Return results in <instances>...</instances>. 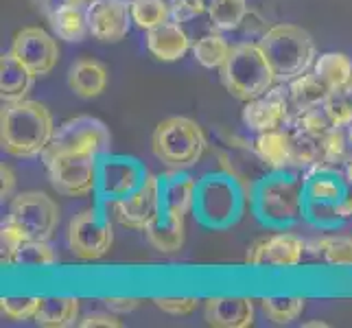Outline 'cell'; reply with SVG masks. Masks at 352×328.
I'll return each mask as SVG.
<instances>
[{"label": "cell", "mask_w": 352, "mask_h": 328, "mask_svg": "<svg viewBox=\"0 0 352 328\" xmlns=\"http://www.w3.org/2000/svg\"><path fill=\"white\" fill-rule=\"evenodd\" d=\"M250 208L270 230H287L305 219L302 171H267L250 188Z\"/></svg>", "instance_id": "obj_1"}, {"label": "cell", "mask_w": 352, "mask_h": 328, "mask_svg": "<svg viewBox=\"0 0 352 328\" xmlns=\"http://www.w3.org/2000/svg\"><path fill=\"white\" fill-rule=\"evenodd\" d=\"M55 129L51 112L40 101L22 99L0 109V147L14 157H42Z\"/></svg>", "instance_id": "obj_2"}, {"label": "cell", "mask_w": 352, "mask_h": 328, "mask_svg": "<svg viewBox=\"0 0 352 328\" xmlns=\"http://www.w3.org/2000/svg\"><path fill=\"white\" fill-rule=\"evenodd\" d=\"M248 201L250 190L243 184V179L230 168L226 171L221 168V171H210L197 179L192 215L197 223L219 232L241 221Z\"/></svg>", "instance_id": "obj_3"}, {"label": "cell", "mask_w": 352, "mask_h": 328, "mask_svg": "<svg viewBox=\"0 0 352 328\" xmlns=\"http://www.w3.org/2000/svg\"><path fill=\"white\" fill-rule=\"evenodd\" d=\"M223 88L234 99L248 103L256 96L272 90L278 79L258 42H239L230 48L226 64L219 68Z\"/></svg>", "instance_id": "obj_4"}, {"label": "cell", "mask_w": 352, "mask_h": 328, "mask_svg": "<svg viewBox=\"0 0 352 328\" xmlns=\"http://www.w3.org/2000/svg\"><path fill=\"white\" fill-rule=\"evenodd\" d=\"M208 149V138L192 118L168 116L151 133V151L166 168L188 171L197 166Z\"/></svg>", "instance_id": "obj_5"}, {"label": "cell", "mask_w": 352, "mask_h": 328, "mask_svg": "<svg viewBox=\"0 0 352 328\" xmlns=\"http://www.w3.org/2000/svg\"><path fill=\"white\" fill-rule=\"evenodd\" d=\"M276 72L278 83H289L305 75L318 59V48L311 33L298 24H276L258 40Z\"/></svg>", "instance_id": "obj_6"}, {"label": "cell", "mask_w": 352, "mask_h": 328, "mask_svg": "<svg viewBox=\"0 0 352 328\" xmlns=\"http://www.w3.org/2000/svg\"><path fill=\"white\" fill-rule=\"evenodd\" d=\"M305 177V221L326 230H337L342 219L337 217V206L346 199L350 184L339 173V166H311L302 171Z\"/></svg>", "instance_id": "obj_7"}, {"label": "cell", "mask_w": 352, "mask_h": 328, "mask_svg": "<svg viewBox=\"0 0 352 328\" xmlns=\"http://www.w3.org/2000/svg\"><path fill=\"white\" fill-rule=\"evenodd\" d=\"M66 243L72 256L79 261H99L114 245V226L105 206L96 201L92 208L77 212L68 221Z\"/></svg>", "instance_id": "obj_8"}, {"label": "cell", "mask_w": 352, "mask_h": 328, "mask_svg": "<svg viewBox=\"0 0 352 328\" xmlns=\"http://www.w3.org/2000/svg\"><path fill=\"white\" fill-rule=\"evenodd\" d=\"M112 136L103 120L94 116H75L64 120L55 129V136L48 144L44 155H62V153H81L101 157L110 153Z\"/></svg>", "instance_id": "obj_9"}, {"label": "cell", "mask_w": 352, "mask_h": 328, "mask_svg": "<svg viewBox=\"0 0 352 328\" xmlns=\"http://www.w3.org/2000/svg\"><path fill=\"white\" fill-rule=\"evenodd\" d=\"M42 162L57 195L81 199L96 193V164H99L96 155H42Z\"/></svg>", "instance_id": "obj_10"}, {"label": "cell", "mask_w": 352, "mask_h": 328, "mask_svg": "<svg viewBox=\"0 0 352 328\" xmlns=\"http://www.w3.org/2000/svg\"><path fill=\"white\" fill-rule=\"evenodd\" d=\"M5 219L16 223L27 239L51 241L59 226V206L42 190H24L9 201Z\"/></svg>", "instance_id": "obj_11"}, {"label": "cell", "mask_w": 352, "mask_h": 328, "mask_svg": "<svg viewBox=\"0 0 352 328\" xmlns=\"http://www.w3.org/2000/svg\"><path fill=\"white\" fill-rule=\"evenodd\" d=\"M147 168L133 155L123 153H105L96 164V201L110 204L116 199L129 197L133 190H138L147 177Z\"/></svg>", "instance_id": "obj_12"}, {"label": "cell", "mask_w": 352, "mask_h": 328, "mask_svg": "<svg viewBox=\"0 0 352 328\" xmlns=\"http://www.w3.org/2000/svg\"><path fill=\"white\" fill-rule=\"evenodd\" d=\"M103 206L118 226H123L127 230H136V232H144L157 217H162L160 175L147 173L140 188L133 190L129 197Z\"/></svg>", "instance_id": "obj_13"}, {"label": "cell", "mask_w": 352, "mask_h": 328, "mask_svg": "<svg viewBox=\"0 0 352 328\" xmlns=\"http://www.w3.org/2000/svg\"><path fill=\"white\" fill-rule=\"evenodd\" d=\"M307 254V241L291 234L278 232L254 241L248 248L245 265L250 267H270V270H294L302 263Z\"/></svg>", "instance_id": "obj_14"}, {"label": "cell", "mask_w": 352, "mask_h": 328, "mask_svg": "<svg viewBox=\"0 0 352 328\" xmlns=\"http://www.w3.org/2000/svg\"><path fill=\"white\" fill-rule=\"evenodd\" d=\"M243 125L254 133L287 127L291 118V99L287 83H276L272 90L245 103L241 112Z\"/></svg>", "instance_id": "obj_15"}, {"label": "cell", "mask_w": 352, "mask_h": 328, "mask_svg": "<svg viewBox=\"0 0 352 328\" xmlns=\"http://www.w3.org/2000/svg\"><path fill=\"white\" fill-rule=\"evenodd\" d=\"M11 53L27 66L35 77H46L59 62V46L51 33L40 27H27L14 35Z\"/></svg>", "instance_id": "obj_16"}, {"label": "cell", "mask_w": 352, "mask_h": 328, "mask_svg": "<svg viewBox=\"0 0 352 328\" xmlns=\"http://www.w3.org/2000/svg\"><path fill=\"white\" fill-rule=\"evenodd\" d=\"M90 35L101 44H118L127 38L131 11L127 0H92L86 7Z\"/></svg>", "instance_id": "obj_17"}, {"label": "cell", "mask_w": 352, "mask_h": 328, "mask_svg": "<svg viewBox=\"0 0 352 328\" xmlns=\"http://www.w3.org/2000/svg\"><path fill=\"white\" fill-rule=\"evenodd\" d=\"M252 147H254V155L258 157V162L267 171H298L291 129L280 127V129L256 133Z\"/></svg>", "instance_id": "obj_18"}, {"label": "cell", "mask_w": 352, "mask_h": 328, "mask_svg": "<svg viewBox=\"0 0 352 328\" xmlns=\"http://www.w3.org/2000/svg\"><path fill=\"white\" fill-rule=\"evenodd\" d=\"M204 318L217 328H250L256 318V307L245 296H212L204 305Z\"/></svg>", "instance_id": "obj_19"}, {"label": "cell", "mask_w": 352, "mask_h": 328, "mask_svg": "<svg viewBox=\"0 0 352 328\" xmlns=\"http://www.w3.org/2000/svg\"><path fill=\"white\" fill-rule=\"evenodd\" d=\"M160 190H162V215L164 217H182L192 212L197 193V179L188 171H177L168 168L160 175Z\"/></svg>", "instance_id": "obj_20"}, {"label": "cell", "mask_w": 352, "mask_h": 328, "mask_svg": "<svg viewBox=\"0 0 352 328\" xmlns=\"http://www.w3.org/2000/svg\"><path fill=\"white\" fill-rule=\"evenodd\" d=\"M190 48L192 44L188 33L175 20H168L160 27L147 31V51L157 62H179Z\"/></svg>", "instance_id": "obj_21"}, {"label": "cell", "mask_w": 352, "mask_h": 328, "mask_svg": "<svg viewBox=\"0 0 352 328\" xmlns=\"http://www.w3.org/2000/svg\"><path fill=\"white\" fill-rule=\"evenodd\" d=\"M107 79H110L107 66L92 57H81L68 68V88L81 99L101 96L107 88Z\"/></svg>", "instance_id": "obj_22"}, {"label": "cell", "mask_w": 352, "mask_h": 328, "mask_svg": "<svg viewBox=\"0 0 352 328\" xmlns=\"http://www.w3.org/2000/svg\"><path fill=\"white\" fill-rule=\"evenodd\" d=\"M35 79L38 77L14 53H3V57H0V99H3V103L27 99L33 90Z\"/></svg>", "instance_id": "obj_23"}, {"label": "cell", "mask_w": 352, "mask_h": 328, "mask_svg": "<svg viewBox=\"0 0 352 328\" xmlns=\"http://www.w3.org/2000/svg\"><path fill=\"white\" fill-rule=\"evenodd\" d=\"M81 318V300L75 296H44L35 324L44 328H68Z\"/></svg>", "instance_id": "obj_24"}, {"label": "cell", "mask_w": 352, "mask_h": 328, "mask_svg": "<svg viewBox=\"0 0 352 328\" xmlns=\"http://www.w3.org/2000/svg\"><path fill=\"white\" fill-rule=\"evenodd\" d=\"M147 243L160 254H177L186 241V219L182 217H157L144 230Z\"/></svg>", "instance_id": "obj_25"}, {"label": "cell", "mask_w": 352, "mask_h": 328, "mask_svg": "<svg viewBox=\"0 0 352 328\" xmlns=\"http://www.w3.org/2000/svg\"><path fill=\"white\" fill-rule=\"evenodd\" d=\"M287 88H289V99H291V114L305 107L322 105L326 96L331 94L329 83H326L313 68L307 70L305 75L296 77L294 81H289Z\"/></svg>", "instance_id": "obj_26"}, {"label": "cell", "mask_w": 352, "mask_h": 328, "mask_svg": "<svg viewBox=\"0 0 352 328\" xmlns=\"http://www.w3.org/2000/svg\"><path fill=\"white\" fill-rule=\"evenodd\" d=\"M307 252L313 259L326 265L352 270V237L346 234H324L307 241Z\"/></svg>", "instance_id": "obj_27"}, {"label": "cell", "mask_w": 352, "mask_h": 328, "mask_svg": "<svg viewBox=\"0 0 352 328\" xmlns=\"http://www.w3.org/2000/svg\"><path fill=\"white\" fill-rule=\"evenodd\" d=\"M51 29L55 33V38L77 44L86 40V35H90V24H88V11L86 7H62L57 9L51 18H46Z\"/></svg>", "instance_id": "obj_28"}, {"label": "cell", "mask_w": 352, "mask_h": 328, "mask_svg": "<svg viewBox=\"0 0 352 328\" xmlns=\"http://www.w3.org/2000/svg\"><path fill=\"white\" fill-rule=\"evenodd\" d=\"M261 313L267 322L276 326H285L302 318L307 309V298L302 296H265L258 302Z\"/></svg>", "instance_id": "obj_29"}, {"label": "cell", "mask_w": 352, "mask_h": 328, "mask_svg": "<svg viewBox=\"0 0 352 328\" xmlns=\"http://www.w3.org/2000/svg\"><path fill=\"white\" fill-rule=\"evenodd\" d=\"M313 70L329 83L331 90L346 88L352 75V59L346 53H322L313 64Z\"/></svg>", "instance_id": "obj_30"}, {"label": "cell", "mask_w": 352, "mask_h": 328, "mask_svg": "<svg viewBox=\"0 0 352 328\" xmlns=\"http://www.w3.org/2000/svg\"><path fill=\"white\" fill-rule=\"evenodd\" d=\"M248 0H210L208 18L214 31H236L248 14Z\"/></svg>", "instance_id": "obj_31"}, {"label": "cell", "mask_w": 352, "mask_h": 328, "mask_svg": "<svg viewBox=\"0 0 352 328\" xmlns=\"http://www.w3.org/2000/svg\"><path fill=\"white\" fill-rule=\"evenodd\" d=\"M131 22L142 31H151L171 20V3L166 0H131Z\"/></svg>", "instance_id": "obj_32"}, {"label": "cell", "mask_w": 352, "mask_h": 328, "mask_svg": "<svg viewBox=\"0 0 352 328\" xmlns=\"http://www.w3.org/2000/svg\"><path fill=\"white\" fill-rule=\"evenodd\" d=\"M230 46L228 40L223 38L221 33H208L199 38L195 44H192V55H195V62L208 70H219L226 59L230 55Z\"/></svg>", "instance_id": "obj_33"}, {"label": "cell", "mask_w": 352, "mask_h": 328, "mask_svg": "<svg viewBox=\"0 0 352 328\" xmlns=\"http://www.w3.org/2000/svg\"><path fill=\"white\" fill-rule=\"evenodd\" d=\"M57 261L59 256L51 245V241L27 239L18 252L16 267H22V270H46V267L57 265Z\"/></svg>", "instance_id": "obj_34"}, {"label": "cell", "mask_w": 352, "mask_h": 328, "mask_svg": "<svg viewBox=\"0 0 352 328\" xmlns=\"http://www.w3.org/2000/svg\"><path fill=\"white\" fill-rule=\"evenodd\" d=\"M350 151L348 133L344 127H331L320 140V162L315 166H339Z\"/></svg>", "instance_id": "obj_35"}, {"label": "cell", "mask_w": 352, "mask_h": 328, "mask_svg": "<svg viewBox=\"0 0 352 328\" xmlns=\"http://www.w3.org/2000/svg\"><path fill=\"white\" fill-rule=\"evenodd\" d=\"M287 127H289V129L307 131V133H311V136L322 138L324 133L333 127V123L329 120V116H326V112H324V107H322V105H313V107L298 109V112L291 114Z\"/></svg>", "instance_id": "obj_36"}, {"label": "cell", "mask_w": 352, "mask_h": 328, "mask_svg": "<svg viewBox=\"0 0 352 328\" xmlns=\"http://www.w3.org/2000/svg\"><path fill=\"white\" fill-rule=\"evenodd\" d=\"M44 296H3L0 298V311L11 322L35 320Z\"/></svg>", "instance_id": "obj_37"}, {"label": "cell", "mask_w": 352, "mask_h": 328, "mask_svg": "<svg viewBox=\"0 0 352 328\" xmlns=\"http://www.w3.org/2000/svg\"><path fill=\"white\" fill-rule=\"evenodd\" d=\"M289 129V127H287ZM294 136V151H296V168L298 171H307L320 162V140L318 136H311L307 131L291 129Z\"/></svg>", "instance_id": "obj_38"}, {"label": "cell", "mask_w": 352, "mask_h": 328, "mask_svg": "<svg viewBox=\"0 0 352 328\" xmlns=\"http://www.w3.org/2000/svg\"><path fill=\"white\" fill-rule=\"evenodd\" d=\"M322 107H324L326 116H329V120L333 123V127L348 129L352 125V99L344 88L331 90V94L324 99Z\"/></svg>", "instance_id": "obj_39"}, {"label": "cell", "mask_w": 352, "mask_h": 328, "mask_svg": "<svg viewBox=\"0 0 352 328\" xmlns=\"http://www.w3.org/2000/svg\"><path fill=\"white\" fill-rule=\"evenodd\" d=\"M24 241H27V234L16 223L5 219L0 226V261H3V267H16L18 252L24 245Z\"/></svg>", "instance_id": "obj_40"}, {"label": "cell", "mask_w": 352, "mask_h": 328, "mask_svg": "<svg viewBox=\"0 0 352 328\" xmlns=\"http://www.w3.org/2000/svg\"><path fill=\"white\" fill-rule=\"evenodd\" d=\"M199 302H201L199 298H192V296H160V298H153V305L162 313H168V315H190L192 311H197Z\"/></svg>", "instance_id": "obj_41"}, {"label": "cell", "mask_w": 352, "mask_h": 328, "mask_svg": "<svg viewBox=\"0 0 352 328\" xmlns=\"http://www.w3.org/2000/svg\"><path fill=\"white\" fill-rule=\"evenodd\" d=\"M210 0H173L171 3V20L175 22H188L197 16L208 14Z\"/></svg>", "instance_id": "obj_42"}, {"label": "cell", "mask_w": 352, "mask_h": 328, "mask_svg": "<svg viewBox=\"0 0 352 328\" xmlns=\"http://www.w3.org/2000/svg\"><path fill=\"white\" fill-rule=\"evenodd\" d=\"M270 29H272V27L267 24V20L258 14L256 9H248V14H245V18H243L241 27H239L236 31H241V33L245 35V38H250L252 42H258Z\"/></svg>", "instance_id": "obj_43"}, {"label": "cell", "mask_w": 352, "mask_h": 328, "mask_svg": "<svg viewBox=\"0 0 352 328\" xmlns=\"http://www.w3.org/2000/svg\"><path fill=\"white\" fill-rule=\"evenodd\" d=\"M79 328H94V326H105V328H120L123 322L118 320V315L112 313V311H94V313H86L81 315L79 322H77Z\"/></svg>", "instance_id": "obj_44"}, {"label": "cell", "mask_w": 352, "mask_h": 328, "mask_svg": "<svg viewBox=\"0 0 352 328\" xmlns=\"http://www.w3.org/2000/svg\"><path fill=\"white\" fill-rule=\"evenodd\" d=\"M103 305L107 311H112L116 315H125V313L136 311L140 307V300L133 296H107L103 298Z\"/></svg>", "instance_id": "obj_45"}, {"label": "cell", "mask_w": 352, "mask_h": 328, "mask_svg": "<svg viewBox=\"0 0 352 328\" xmlns=\"http://www.w3.org/2000/svg\"><path fill=\"white\" fill-rule=\"evenodd\" d=\"M33 7L42 11V14L46 18H51L57 9H62V7H70V5H75V7H88L90 0H31Z\"/></svg>", "instance_id": "obj_46"}, {"label": "cell", "mask_w": 352, "mask_h": 328, "mask_svg": "<svg viewBox=\"0 0 352 328\" xmlns=\"http://www.w3.org/2000/svg\"><path fill=\"white\" fill-rule=\"evenodd\" d=\"M0 179H3V184H0V197H3V201H11L16 193V173L5 162L0 164Z\"/></svg>", "instance_id": "obj_47"}, {"label": "cell", "mask_w": 352, "mask_h": 328, "mask_svg": "<svg viewBox=\"0 0 352 328\" xmlns=\"http://www.w3.org/2000/svg\"><path fill=\"white\" fill-rule=\"evenodd\" d=\"M302 326H305V328H329V324H326V322H305Z\"/></svg>", "instance_id": "obj_48"}, {"label": "cell", "mask_w": 352, "mask_h": 328, "mask_svg": "<svg viewBox=\"0 0 352 328\" xmlns=\"http://www.w3.org/2000/svg\"><path fill=\"white\" fill-rule=\"evenodd\" d=\"M348 94H350V99H352V75H350V79H348V83H346V88H344Z\"/></svg>", "instance_id": "obj_49"}, {"label": "cell", "mask_w": 352, "mask_h": 328, "mask_svg": "<svg viewBox=\"0 0 352 328\" xmlns=\"http://www.w3.org/2000/svg\"><path fill=\"white\" fill-rule=\"evenodd\" d=\"M346 133H348V142H350V147H352V125L346 129Z\"/></svg>", "instance_id": "obj_50"}, {"label": "cell", "mask_w": 352, "mask_h": 328, "mask_svg": "<svg viewBox=\"0 0 352 328\" xmlns=\"http://www.w3.org/2000/svg\"><path fill=\"white\" fill-rule=\"evenodd\" d=\"M166 3H173V0H166Z\"/></svg>", "instance_id": "obj_51"}, {"label": "cell", "mask_w": 352, "mask_h": 328, "mask_svg": "<svg viewBox=\"0 0 352 328\" xmlns=\"http://www.w3.org/2000/svg\"><path fill=\"white\" fill-rule=\"evenodd\" d=\"M90 3H92V0H90Z\"/></svg>", "instance_id": "obj_52"}]
</instances>
